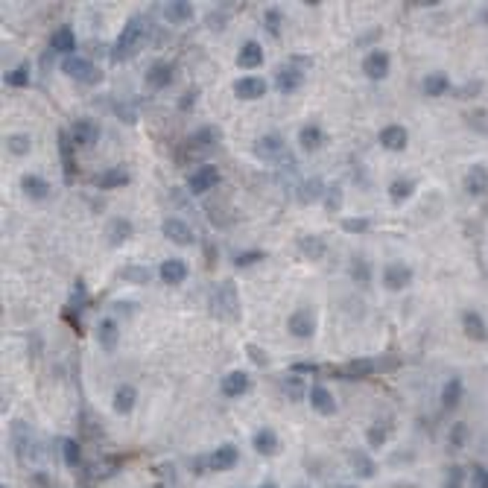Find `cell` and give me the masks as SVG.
Here are the masks:
<instances>
[{
    "mask_svg": "<svg viewBox=\"0 0 488 488\" xmlns=\"http://www.w3.org/2000/svg\"><path fill=\"white\" fill-rule=\"evenodd\" d=\"M299 249H301V255H304V257H310V260H322V257H325V252H328L325 240H322V237H316V234H304V237H299Z\"/></svg>",
    "mask_w": 488,
    "mask_h": 488,
    "instance_id": "40",
    "label": "cell"
},
{
    "mask_svg": "<svg viewBox=\"0 0 488 488\" xmlns=\"http://www.w3.org/2000/svg\"><path fill=\"white\" fill-rule=\"evenodd\" d=\"M96 343H100L103 351H114L117 348V343H120V325H117V319L106 316V319L96 322Z\"/></svg>",
    "mask_w": 488,
    "mask_h": 488,
    "instance_id": "24",
    "label": "cell"
},
{
    "mask_svg": "<svg viewBox=\"0 0 488 488\" xmlns=\"http://www.w3.org/2000/svg\"><path fill=\"white\" fill-rule=\"evenodd\" d=\"M129 184V170L126 167H109L96 176V187L100 190H117V187H126Z\"/></svg>",
    "mask_w": 488,
    "mask_h": 488,
    "instance_id": "32",
    "label": "cell"
},
{
    "mask_svg": "<svg viewBox=\"0 0 488 488\" xmlns=\"http://www.w3.org/2000/svg\"><path fill=\"white\" fill-rule=\"evenodd\" d=\"M211 313L223 322H237L240 319V296L234 281H223L211 292Z\"/></svg>",
    "mask_w": 488,
    "mask_h": 488,
    "instance_id": "2",
    "label": "cell"
},
{
    "mask_svg": "<svg viewBox=\"0 0 488 488\" xmlns=\"http://www.w3.org/2000/svg\"><path fill=\"white\" fill-rule=\"evenodd\" d=\"M50 47L56 53H62L65 59L67 56H77V33H73V27H59V30H53V35H50Z\"/></svg>",
    "mask_w": 488,
    "mask_h": 488,
    "instance_id": "26",
    "label": "cell"
},
{
    "mask_svg": "<svg viewBox=\"0 0 488 488\" xmlns=\"http://www.w3.org/2000/svg\"><path fill=\"white\" fill-rule=\"evenodd\" d=\"M161 15L167 23H176V27H182V23H190L193 15H196V9H193L190 0H170V4L161 6Z\"/></svg>",
    "mask_w": 488,
    "mask_h": 488,
    "instance_id": "18",
    "label": "cell"
},
{
    "mask_svg": "<svg viewBox=\"0 0 488 488\" xmlns=\"http://www.w3.org/2000/svg\"><path fill=\"white\" fill-rule=\"evenodd\" d=\"M462 395H465V383H462V377H450L442 386V406L445 409H456L462 404Z\"/></svg>",
    "mask_w": 488,
    "mask_h": 488,
    "instance_id": "39",
    "label": "cell"
},
{
    "mask_svg": "<svg viewBox=\"0 0 488 488\" xmlns=\"http://www.w3.org/2000/svg\"><path fill=\"white\" fill-rule=\"evenodd\" d=\"M120 278L129 281V284H138V287H146L150 278H152V272L146 270V266H123V270H120Z\"/></svg>",
    "mask_w": 488,
    "mask_h": 488,
    "instance_id": "44",
    "label": "cell"
},
{
    "mask_svg": "<svg viewBox=\"0 0 488 488\" xmlns=\"http://www.w3.org/2000/svg\"><path fill=\"white\" fill-rule=\"evenodd\" d=\"M471 488H488V468L485 465L471 468Z\"/></svg>",
    "mask_w": 488,
    "mask_h": 488,
    "instance_id": "53",
    "label": "cell"
},
{
    "mask_svg": "<svg viewBox=\"0 0 488 488\" xmlns=\"http://www.w3.org/2000/svg\"><path fill=\"white\" fill-rule=\"evenodd\" d=\"M263 94H266L263 77H240L234 82V96H237V100H243V103H255V100H260Z\"/></svg>",
    "mask_w": 488,
    "mask_h": 488,
    "instance_id": "17",
    "label": "cell"
},
{
    "mask_svg": "<svg viewBox=\"0 0 488 488\" xmlns=\"http://www.w3.org/2000/svg\"><path fill=\"white\" fill-rule=\"evenodd\" d=\"M21 190H23V196H27V199L44 202L47 196H50V182L35 176V173H23L21 176Z\"/></svg>",
    "mask_w": 488,
    "mask_h": 488,
    "instance_id": "21",
    "label": "cell"
},
{
    "mask_svg": "<svg viewBox=\"0 0 488 488\" xmlns=\"http://www.w3.org/2000/svg\"><path fill=\"white\" fill-rule=\"evenodd\" d=\"M266 255L260 252V249H252V252H240L237 257H234V266L237 270H249V266H255V263H260Z\"/></svg>",
    "mask_w": 488,
    "mask_h": 488,
    "instance_id": "49",
    "label": "cell"
},
{
    "mask_svg": "<svg viewBox=\"0 0 488 488\" xmlns=\"http://www.w3.org/2000/svg\"><path fill=\"white\" fill-rule=\"evenodd\" d=\"M4 488H6V485H4Z\"/></svg>",
    "mask_w": 488,
    "mask_h": 488,
    "instance_id": "63",
    "label": "cell"
},
{
    "mask_svg": "<svg viewBox=\"0 0 488 488\" xmlns=\"http://www.w3.org/2000/svg\"><path fill=\"white\" fill-rule=\"evenodd\" d=\"M223 140V132H219L216 126H202V129H196L190 135V140H187V150L193 152V150H199V152H208V150H214V146Z\"/></svg>",
    "mask_w": 488,
    "mask_h": 488,
    "instance_id": "23",
    "label": "cell"
},
{
    "mask_svg": "<svg viewBox=\"0 0 488 488\" xmlns=\"http://www.w3.org/2000/svg\"><path fill=\"white\" fill-rule=\"evenodd\" d=\"M252 445H255V450H257L260 456H275L278 448H281L278 433H275L272 427H260V430L252 436Z\"/></svg>",
    "mask_w": 488,
    "mask_h": 488,
    "instance_id": "30",
    "label": "cell"
},
{
    "mask_svg": "<svg viewBox=\"0 0 488 488\" xmlns=\"http://www.w3.org/2000/svg\"><path fill=\"white\" fill-rule=\"evenodd\" d=\"M196 100H199V88H190V91H184L179 109H182V111H190L193 106H196Z\"/></svg>",
    "mask_w": 488,
    "mask_h": 488,
    "instance_id": "58",
    "label": "cell"
},
{
    "mask_svg": "<svg viewBox=\"0 0 488 488\" xmlns=\"http://www.w3.org/2000/svg\"><path fill=\"white\" fill-rule=\"evenodd\" d=\"M62 459H65L67 468H77L82 462V450L77 445V438H62Z\"/></svg>",
    "mask_w": 488,
    "mask_h": 488,
    "instance_id": "45",
    "label": "cell"
},
{
    "mask_svg": "<svg viewBox=\"0 0 488 488\" xmlns=\"http://www.w3.org/2000/svg\"><path fill=\"white\" fill-rule=\"evenodd\" d=\"M85 304H88V287H85L82 278H77V284H73V289H70V310L73 307L82 310Z\"/></svg>",
    "mask_w": 488,
    "mask_h": 488,
    "instance_id": "48",
    "label": "cell"
},
{
    "mask_svg": "<svg viewBox=\"0 0 488 488\" xmlns=\"http://www.w3.org/2000/svg\"><path fill=\"white\" fill-rule=\"evenodd\" d=\"M4 85L9 88H27L30 85V65H18L4 73Z\"/></svg>",
    "mask_w": 488,
    "mask_h": 488,
    "instance_id": "43",
    "label": "cell"
},
{
    "mask_svg": "<svg viewBox=\"0 0 488 488\" xmlns=\"http://www.w3.org/2000/svg\"><path fill=\"white\" fill-rule=\"evenodd\" d=\"M226 23H228L226 12H211V15H208V27H211L214 33H219V30H226Z\"/></svg>",
    "mask_w": 488,
    "mask_h": 488,
    "instance_id": "57",
    "label": "cell"
},
{
    "mask_svg": "<svg viewBox=\"0 0 488 488\" xmlns=\"http://www.w3.org/2000/svg\"><path fill=\"white\" fill-rule=\"evenodd\" d=\"M146 35H150V23H146V18L143 15H132L126 21L123 33L117 35V41L111 47V59L114 62H129V59H135L140 53Z\"/></svg>",
    "mask_w": 488,
    "mask_h": 488,
    "instance_id": "1",
    "label": "cell"
},
{
    "mask_svg": "<svg viewBox=\"0 0 488 488\" xmlns=\"http://www.w3.org/2000/svg\"><path fill=\"white\" fill-rule=\"evenodd\" d=\"M161 234H164V240L176 243V246H190L193 243V228L179 216H167L161 223Z\"/></svg>",
    "mask_w": 488,
    "mask_h": 488,
    "instance_id": "13",
    "label": "cell"
},
{
    "mask_svg": "<svg viewBox=\"0 0 488 488\" xmlns=\"http://www.w3.org/2000/svg\"><path fill=\"white\" fill-rule=\"evenodd\" d=\"M348 462H351L354 474L362 477V479H372V477L377 474V462H375L369 453H365V450H351V453H348Z\"/></svg>",
    "mask_w": 488,
    "mask_h": 488,
    "instance_id": "36",
    "label": "cell"
},
{
    "mask_svg": "<svg viewBox=\"0 0 488 488\" xmlns=\"http://www.w3.org/2000/svg\"><path fill=\"white\" fill-rule=\"evenodd\" d=\"M219 184V170L214 164H202L187 176V190L193 196H202V193H211Z\"/></svg>",
    "mask_w": 488,
    "mask_h": 488,
    "instance_id": "8",
    "label": "cell"
},
{
    "mask_svg": "<svg viewBox=\"0 0 488 488\" xmlns=\"http://www.w3.org/2000/svg\"><path fill=\"white\" fill-rule=\"evenodd\" d=\"M421 91L427 96H433V100H438V96L450 94V77L445 70H433V73H427V77L421 79Z\"/></svg>",
    "mask_w": 488,
    "mask_h": 488,
    "instance_id": "27",
    "label": "cell"
},
{
    "mask_svg": "<svg viewBox=\"0 0 488 488\" xmlns=\"http://www.w3.org/2000/svg\"><path fill=\"white\" fill-rule=\"evenodd\" d=\"M132 307H135L132 301H114V310L117 313H132Z\"/></svg>",
    "mask_w": 488,
    "mask_h": 488,
    "instance_id": "60",
    "label": "cell"
},
{
    "mask_svg": "<svg viewBox=\"0 0 488 488\" xmlns=\"http://www.w3.org/2000/svg\"><path fill=\"white\" fill-rule=\"evenodd\" d=\"M249 386H252V377L246 372H228L223 377V383H219V389H223V395L226 398H240V395H246L249 392Z\"/></svg>",
    "mask_w": 488,
    "mask_h": 488,
    "instance_id": "25",
    "label": "cell"
},
{
    "mask_svg": "<svg viewBox=\"0 0 488 488\" xmlns=\"http://www.w3.org/2000/svg\"><path fill=\"white\" fill-rule=\"evenodd\" d=\"M465 436H468V424H453L450 427V445L453 448H462V445H465Z\"/></svg>",
    "mask_w": 488,
    "mask_h": 488,
    "instance_id": "55",
    "label": "cell"
},
{
    "mask_svg": "<svg viewBox=\"0 0 488 488\" xmlns=\"http://www.w3.org/2000/svg\"><path fill=\"white\" fill-rule=\"evenodd\" d=\"M380 281L389 292H404L406 287H412V281H416V272H412V266L404 263V260H392L383 266L380 272Z\"/></svg>",
    "mask_w": 488,
    "mask_h": 488,
    "instance_id": "5",
    "label": "cell"
},
{
    "mask_svg": "<svg viewBox=\"0 0 488 488\" xmlns=\"http://www.w3.org/2000/svg\"><path fill=\"white\" fill-rule=\"evenodd\" d=\"M482 91V82H468L465 88L459 91V96H465V100H471V94H479Z\"/></svg>",
    "mask_w": 488,
    "mask_h": 488,
    "instance_id": "59",
    "label": "cell"
},
{
    "mask_svg": "<svg viewBox=\"0 0 488 488\" xmlns=\"http://www.w3.org/2000/svg\"><path fill=\"white\" fill-rule=\"evenodd\" d=\"M260 488H278V482H272V479H270V482H263Z\"/></svg>",
    "mask_w": 488,
    "mask_h": 488,
    "instance_id": "62",
    "label": "cell"
},
{
    "mask_svg": "<svg viewBox=\"0 0 488 488\" xmlns=\"http://www.w3.org/2000/svg\"><path fill=\"white\" fill-rule=\"evenodd\" d=\"M348 272H351V278H354L360 287H369V284H372V263L365 260L362 255H354V257H351Z\"/></svg>",
    "mask_w": 488,
    "mask_h": 488,
    "instance_id": "41",
    "label": "cell"
},
{
    "mask_svg": "<svg viewBox=\"0 0 488 488\" xmlns=\"http://www.w3.org/2000/svg\"><path fill=\"white\" fill-rule=\"evenodd\" d=\"M114 412L117 416H129V412L135 409L138 404V389L132 383H123V386H117V392H114Z\"/></svg>",
    "mask_w": 488,
    "mask_h": 488,
    "instance_id": "34",
    "label": "cell"
},
{
    "mask_svg": "<svg viewBox=\"0 0 488 488\" xmlns=\"http://www.w3.org/2000/svg\"><path fill=\"white\" fill-rule=\"evenodd\" d=\"M389 70H392V56H389L386 50H380V47H375V50H369L362 56V73L369 77L372 82H380L389 77Z\"/></svg>",
    "mask_w": 488,
    "mask_h": 488,
    "instance_id": "7",
    "label": "cell"
},
{
    "mask_svg": "<svg viewBox=\"0 0 488 488\" xmlns=\"http://www.w3.org/2000/svg\"><path fill=\"white\" fill-rule=\"evenodd\" d=\"M158 275L167 287H182L190 275V266L182 260V257H167L161 266H158Z\"/></svg>",
    "mask_w": 488,
    "mask_h": 488,
    "instance_id": "14",
    "label": "cell"
},
{
    "mask_svg": "<svg viewBox=\"0 0 488 488\" xmlns=\"http://www.w3.org/2000/svg\"><path fill=\"white\" fill-rule=\"evenodd\" d=\"M465 485V468L462 465H453L448 471V479H445V488H462Z\"/></svg>",
    "mask_w": 488,
    "mask_h": 488,
    "instance_id": "52",
    "label": "cell"
},
{
    "mask_svg": "<svg viewBox=\"0 0 488 488\" xmlns=\"http://www.w3.org/2000/svg\"><path fill=\"white\" fill-rule=\"evenodd\" d=\"M287 331L296 336V339H310L316 333V313L310 307H299L289 313L287 319Z\"/></svg>",
    "mask_w": 488,
    "mask_h": 488,
    "instance_id": "10",
    "label": "cell"
},
{
    "mask_svg": "<svg viewBox=\"0 0 488 488\" xmlns=\"http://www.w3.org/2000/svg\"><path fill=\"white\" fill-rule=\"evenodd\" d=\"M386 436H389V427L386 421H375L369 430H365V442H369V448H383L386 445Z\"/></svg>",
    "mask_w": 488,
    "mask_h": 488,
    "instance_id": "46",
    "label": "cell"
},
{
    "mask_svg": "<svg viewBox=\"0 0 488 488\" xmlns=\"http://www.w3.org/2000/svg\"><path fill=\"white\" fill-rule=\"evenodd\" d=\"M6 150L12 152V155H30V150H33V138L30 135H23V132H15V135H6Z\"/></svg>",
    "mask_w": 488,
    "mask_h": 488,
    "instance_id": "42",
    "label": "cell"
},
{
    "mask_svg": "<svg viewBox=\"0 0 488 488\" xmlns=\"http://www.w3.org/2000/svg\"><path fill=\"white\" fill-rule=\"evenodd\" d=\"M73 138L70 132H59V155H62V167H65V179L73 182V176H77V161H73Z\"/></svg>",
    "mask_w": 488,
    "mask_h": 488,
    "instance_id": "35",
    "label": "cell"
},
{
    "mask_svg": "<svg viewBox=\"0 0 488 488\" xmlns=\"http://www.w3.org/2000/svg\"><path fill=\"white\" fill-rule=\"evenodd\" d=\"M386 193H389V199H392L395 205H404V202H409V199H412V193H416V182L398 176L392 184L386 187Z\"/></svg>",
    "mask_w": 488,
    "mask_h": 488,
    "instance_id": "38",
    "label": "cell"
},
{
    "mask_svg": "<svg viewBox=\"0 0 488 488\" xmlns=\"http://www.w3.org/2000/svg\"><path fill=\"white\" fill-rule=\"evenodd\" d=\"M62 70H65V77H70L73 82H79V85H96V82L103 79L100 67H96L91 59H85V56H67V59H62Z\"/></svg>",
    "mask_w": 488,
    "mask_h": 488,
    "instance_id": "3",
    "label": "cell"
},
{
    "mask_svg": "<svg viewBox=\"0 0 488 488\" xmlns=\"http://www.w3.org/2000/svg\"><path fill=\"white\" fill-rule=\"evenodd\" d=\"M325 193H328L325 182H322L319 176H310V179L301 182V187H299V202H301V205H316L319 199H325Z\"/></svg>",
    "mask_w": 488,
    "mask_h": 488,
    "instance_id": "33",
    "label": "cell"
},
{
    "mask_svg": "<svg viewBox=\"0 0 488 488\" xmlns=\"http://www.w3.org/2000/svg\"><path fill=\"white\" fill-rule=\"evenodd\" d=\"M462 333L474 343H488V322L482 319L479 310H465L462 313Z\"/></svg>",
    "mask_w": 488,
    "mask_h": 488,
    "instance_id": "15",
    "label": "cell"
},
{
    "mask_svg": "<svg viewBox=\"0 0 488 488\" xmlns=\"http://www.w3.org/2000/svg\"><path fill=\"white\" fill-rule=\"evenodd\" d=\"M70 138L77 146H94L96 140H100V123L91 117H77L70 123Z\"/></svg>",
    "mask_w": 488,
    "mask_h": 488,
    "instance_id": "12",
    "label": "cell"
},
{
    "mask_svg": "<svg viewBox=\"0 0 488 488\" xmlns=\"http://www.w3.org/2000/svg\"><path fill=\"white\" fill-rule=\"evenodd\" d=\"M135 237V223L129 216H114L109 223V243L111 246H123Z\"/></svg>",
    "mask_w": 488,
    "mask_h": 488,
    "instance_id": "29",
    "label": "cell"
},
{
    "mask_svg": "<svg viewBox=\"0 0 488 488\" xmlns=\"http://www.w3.org/2000/svg\"><path fill=\"white\" fill-rule=\"evenodd\" d=\"M325 208L328 211H339V208H343V187H339V184L328 187V193H325Z\"/></svg>",
    "mask_w": 488,
    "mask_h": 488,
    "instance_id": "51",
    "label": "cell"
},
{
    "mask_svg": "<svg viewBox=\"0 0 488 488\" xmlns=\"http://www.w3.org/2000/svg\"><path fill=\"white\" fill-rule=\"evenodd\" d=\"M310 62L307 59H292L289 65H281L278 70H275V88L281 91V94H292V91H299L301 85H304V67H307Z\"/></svg>",
    "mask_w": 488,
    "mask_h": 488,
    "instance_id": "4",
    "label": "cell"
},
{
    "mask_svg": "<svg viewBox=\"0 0 488 488\" xmlns=\"http://www.w3.org/2000/svg\"><path fill=\"white\" fill-rule=\"evenodd\" d=\"M383 369V362L377 360H369V357H360V360H351L345 362L343 369H336L339 377H345V380H369L372 375H377Z\"/></svg>",
    "mask_w": 488,
    "mask_h": 488,
    "instance_id": "11",
    "label": "cell"
},
{
    "mask_svg": "<svg viewBox=\"0 0 488 488\" xmlns=\"http://www.w3.org/2000/svg\"><path fill=\"white\" fill-rule=\"evenodd\" d=\"M246 354L252 357V362H255V365H266V362H270L266 351H263V348H257L255 343H249V345H246Z\"/></svg>",
    "mask_w": 488,
    "mask_h": 488,
    "instance_id": "56",
    "label": "cell"
},
{
    "mask_svg": "<svg viewBox=\"0 0 488 488\" xmlns=\"http://www.w3.org/2000/svg\"><path fill=\"white\" fill-rule=\"evenodd\" d=\"M343 231L345 234H362V231H369V219H343Z\"/></svg>",
    "mask_w": 488,
    "mask_h": 488,
    "instance_id": "54",
    "label": "cell"
},
{
    "mask_svg": "<svg viewBox=\"0 0 488 488\" xmlns=\"http://www.w3.org/2000/svg\"><path fill=\"white\" fill-rule=\"evenodd\" d=\"M377 140H380L383 150H389V152H404L406 143H409V132L404 126H398V123H389V126L380 129Z\"/></svg>",
    "mask_w": 488,
    "mask_h": 488,
    "instance_id": "16",
    "label": "cell"
},
{
    "mask_svg": "<svg viewBox=\"0 0 488 488\" xmlns=\"http://www.w3.org/2000/svg\"><path fill=\"white\" fill-rule=\"evenodd\" d=\"M462 187H465L468 196H482V193H488V167L474 164L465 173V179H462Z\"/></svg>",
    "mask_w": 488,
    "mask_h": 488,
    "instance_id": "20",
    "label": "cell"
},
{
    "mask_svg": "<svg viewBox=\"0 0 488 488\" xmlns=\"http://www.w3.org/2000/svg\"><path fill=\"white\" fill-rule=\"evenodd\" d=\"M325 488H354V485H345V482H328Z\"/></svg>",
    "mask_w": 488,
    "mask_h": 488,
    "instance_id": "61",
    "label": "cell"
},
{
    "mask_svg": "<svg viewBox=\"0 0 488 488\" xmlns=\"http://www.w3.org/2000/svg\"><path fill=\"white\" fill-rule=\"evenodd\" d=\"M468 126L477 129V132H482V135H488V111L485 109H474L468 114Z\"/></svg>",
    "mask_w": 488,
    "mask_h": 488,
    "instance_id": "50",
    "label": "cell"
},
{
    "mask_svg": "<svg viewBox=\"0 0 488 488\" xmlns=\"http://www.w3.org/2000/svg\"><path fill=\"white\" fill-rule=\"evenodd\" d=\"M173 79H176V65L173 62H164V59L152 62L150 67H146V77H143L146 88H152V91L170 88V85H173Z\"/></svg>",
    "mask_w": 488,
    "mask_h": 488,
    "instance_id": "9",
    "label": "cell"
},
{
    "mask_svg": "<svg viewBox=\"0 0 488 488\" xmlns=\"http://www.w3.org/2000/svg\"><path fill=\"white\" fill-rule=\"evenodd\" d=\"M325 140H328V135H325V129L319 123H304L299 129V146L304 152H319L325 146Z\"/></svg>",
    "mask_w": 488,
    "mask_h": 488,
    "instance_id": "22",
    "label": "cell"
},
{
    "mask_svg": "<svg viewBox=\"0 0 488 488\" xmlns=\"http://www.w3.org/2000/svg\"><path fill=\"white\" fill-rule=\"evenodd\" d=\"M281 392L289 398V401H304L307 395H310V389H307V380L304 377H299V375H287L284 380H281Z\"/></svg>",
    "mask_w": 488,
    "mask_h": 488,
    "instance_id": "37",
    "label": "cell"
},
{
    "mask_svg": "<svg viewBox=\"0 0 488 488\" xmlns=\"http://www.w3.org/2000/svg\"><path fill=\"white\" fill-rule=\"evenodd\" d=\"M255 155L260 161H270V164H278L284 155H287V143L278 132H266L255 140Z\"/></svg>",
    "mask_w": 488,
    "mask_h": 488,
    "instance_id": "6",
    "label": "cell"
},
{
    "mask_svg": "<svg viewBox=\"0 0 488 488\" xmlns=\"http://www.w3.org/2000/svg\"><path fill=\"white\" fill-rule=\"evenodd\" d=\"M263 65V47L257 44V41H246L240 47V53H237V67H243V70H255V67H260Z\"/></svg>",
    "mask_w": 488,
    "mask_h": 488,
    "instance_id": "31",
    "label": "cell"
},
{
    "mask_svg": "<svg viewBox=\"0 0 488 488\" xmlns=\"http://www.w3.org/2000/svg\"><path fill=\"white\" fill-rule=\"evenodd\" d=\"M208 462H211V471H231L237 462H240V450L234 445H219L208 456Z\"/></svg>",
    "mask_w": 488,
    "mask_h": 488,
    "instance_id": "28",
    "label": "cell"
},
{
    "mask_svg": "<svg viewBox=\"0 0 488 488\" xmlns=\"http://www.w3.org/2000/svg\"><path fill=\"white\" fill-rule=\"evenodd\" d=\"M307 398H310V406L319 412V416H333V412H336V398H333L331 389L322 386V383H313Z\"/></svg>",
    "mask_w": 488,
    "mask_h": 488,
    "instance_id": "19",
    "label": "cell"
},
{
    "mask_svg": "<svg viewBox=\"0 0 488 488\" xmlns=\"http://www.w3.org/2000/svg\"><path fill=\"white\" fill-rule=\"evenodd\" d=\"M263 23H266V30H270V35L272 38H278L281 35V30H284V15H281V9H266L263 12Z\"/></svg>",
    "mask_w": 488,
    "mask_h": 488,
    "instance_id": "47",
    "label": "cell"
}]
</instances>
